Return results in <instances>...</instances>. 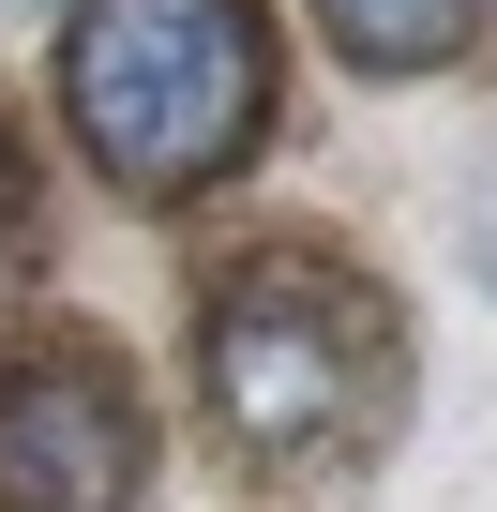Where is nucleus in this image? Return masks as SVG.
I'll use <instances>...</instances> for the list:
<instances>
[{"instance_id": "obj_4", "label": "nucleus", "mask_w": 497, "mask_h": 512, "mask_svg": "<svg viewBox=\"0 0 497 512\" xmlns=\"http://www.w3.org/2000/svg\"><path fill=\"white\" fill-rule=\"evenodd\" d=\"M317 31L362 61V76H452L482 46V0H317Z\"/></svg>"}, {"instance_id": "obj_5", "label": "nucleus", "mask_w": 497, "mask_h": 512, "mask_svg": "<svg viewBox=\"0 0 497 512\" xmlns=\"http://www.w3.org/2000/svg\"><path fill=\"white\" fill-rule=\"evenodd\" d=\"M46 241H61V211H46V151H31L16 106H0V317L46 287Z\"/></svg>"}, {"instance_id": "obj_3", "label": "nucleus", "mask_w": 497, "mask_h": 512, "mask_svg": "<svg viewBox=\"0 0 497 512\" xmlns=\"http://www.w3.org/2000/svg\"><path fill=\"white\" fill-rule=\"evenodd\" d=\"M151 497V392L106 332H0V512H136Z\"/></svg>"}, {"instance_id": "obj_2", "label": "nucleus", "mask_w": 497, "mask_h": 512, "mask_svg": "<svg viewBox=\"0 0 497 512\" xmlns=\"http://www.w3.org/2000/svg\"><path fill=\"white\" fill-rule=\"evenodd\" d=\"M61 136L106 196H211L272 136V0H61Z\"/></svg>"}, {"instance_id": "obj_1", "label": "nucleus", "mask_w": 497, "mask_h": 512, "mask_svg": "<svg viewBox=\"0 0 497 512\" xmlns=\"http://www.w3.org/2000/svg\"><path fill=\"white\" fill-rule=\"evenodd\" d=\"M196 422L211 452L257 482V497H317V482H362L407 422V317L392 287L362 272L347 241L317 226H272V241H226L196 272Z\"/></svg>"}]
</instances>
